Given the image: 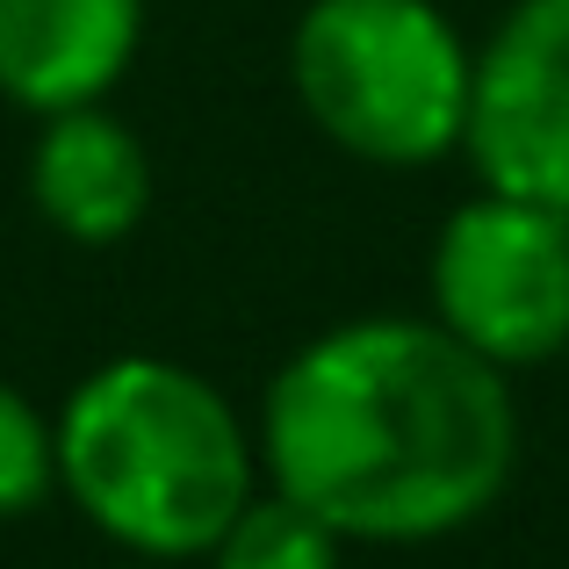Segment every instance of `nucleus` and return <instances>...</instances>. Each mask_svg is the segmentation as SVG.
Instances as JSON below:
<instances>
[{
	"label": "nucleus",
	"mask_w": 569,
	"mask_h": 569,
	"mask_svg": "<svg viewBox=\"0 0 569 569\" xmlns=\"http://www.w3.org/2000/svg\"><path fill=\"white\" fill-rule=\"evenodd\" d=\"M260 461L339 541H440L505 498L519 411L440 318H353L267 382Z\"/></svg>",
	"instance_id": "f257e3e1"
},
{
	"label": "nucleus",
	"mask_w": 569,
	"mask_h": 569,
	"mask_svg": "<svg viewBox=\"0 0 569 569\" xmlns=\"http://www.w3.org/2000/svg\"><path fill=\"white\" fill-rule=\"evenodd\" d=\"M51 432L72 505L152 562L209 556V541L252 498V440L238 411L217 382L159 353L94 368Z\"/></svg>",
	"instance_id": "f03ea898"
},
{
	"label": "nucleus",
	"mask_w": 569,
	"mask_h": 569,
	"mask_svg": "<svg viewBox=\"0 0 569 569\" xmlns=\"http://www.w3.org/2000/svg\"><path fill=\"white\" fill-rule=\"evenodd\" d=\"M296 101L376 167H432L461 144L476 51L432 0H310L289 43Z\"/></svg>",
	"instance_id": "7ed1b4c3"
},
{
	"label": "nucleus",
	"mask_w": 569,
	"mask_h": 569,
	"mask_svg": "<svg viewBox=\"0 0 569 569\" xmlns=\"http://www.w3.org/2000/svg\"><path fill=\"white\" fill-rule=\"evenodd\" d=\"M432 318L498 368H541L569 347V217L483 188L432 238Z\"/></svg>",
	"instance_id": "20e7f679"
},
{
	"label": "nucleus",
	"mask_w": 569,
	"mask_h": 569,
	"mask_svg": "<svg viewBox=\"0 0 569 569\" xmlns=\"http://www.w3.org/2000/svg\"><path fill=\"white\" fill-rule=\"evenodd\" d=\"M476 181L569 217V0H519L469 72Z\"/></svg>",
	"instance_id": "39448f33"
},
{
	"label": "nucleus",
	"mask_w": 569,
	"mask_h": 569,
	"mask_svg": "<svg viewBox=\"0 0 569 569\" xmlns=\"http://www.w3.org/2000/svg\"><path fill=\"white\" fill-rule=\"evenodd\" d=\"M144 0H0V94L37 116L101 101L138 58Z\"/></svg>",
	"instance_id": "423d86ee"
},
{
	"label": "nucleus",
	"mask_w": 569,
	"mask_h": 569,
	"mask_svg": "<svg viewBox=\"0 0 569 569\" xmlns=\"http://www.w3.org/2000/svg\"><path fill=\"white\" fill-rule=\"evenodd\" d=\"M29 194H37L43 223L66 231L72 246H116L144 223L152 202V159H144L138 130H123L116 116L58 109L43 116L37 159H29Z\"/></svg>",
	"instance_id": "0eeeda50"
},
{
	"label": "nucleus",
	"mask_w": 569,
	"mask_h": 569,
	"mask_svg": "<svg viewBox=\"0 0 569 569\" xmlns=\"http://www.w3.org/2000/svg\"><path fill=\"white\" fill-rule=\"evenodd\" d=\"M209 569H339V533L289 490L246 498L209 541Z\"/></svg>",
	"instance_id": "6e6552de"
},
{
	"label": "nucleus",
	"mask_w": 569,
	"mask_h": 569,
	"mask_svg": "<svg viewBox=\"0 0 569 569\" xmlns=\"http://www.w3.org/2000/svg\"><path fill=\"white\" fill-rule=\"evenodd\" d=\"M58 483V432L14 382H0V519H22Z\"/></svg>",
	"instance_id": "1a4fd4ad"
},
{
	"label": "nucleus",
	"mask_w": 569,
	"mask_h": 569,
	"mask_svg": "<svg viewBox=\"0 0 569 569\" xmlns=\"http://www.w3.org/2000/svg\"><path fill=\"white\" fill-rule=\"evenodd\" d=\"M138 569H152V562H138Z\"/></svg>",
	"instance_id": "9d476101"
}]
</instances>
